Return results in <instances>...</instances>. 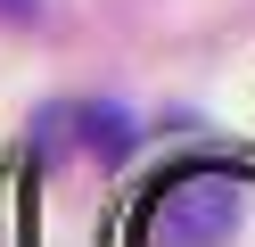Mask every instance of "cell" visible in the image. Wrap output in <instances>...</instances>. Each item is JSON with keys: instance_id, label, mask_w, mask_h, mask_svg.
Listing matches in <instances>:
<instances>
[{"instance_id": "6da1fadb", "label": "cell", "mask_w": 255, "mask_h": 247, "mask_svg": "<svg viewBox=\"0 0 255 247\" xmlns=\"http://www.w3.org/2000/svg\"><path fill=\"white\" fill-rule=\"evenodd\" d=\"M156 247H222L239 231V181L231 173H181L148 214Z\"/></svg>"}, {"instance_id": "7a4b0ae2", "label": "cell", "mask_w": 255, "mask_h": 247, "mask_svg": "<svg viewBox=\"0 0 255 247\" xmlns=\"http://www.w3.org/2000/svg\"><path fill=\"white\" fill-rule=\"evenodd\" d=\"M33 8H41V0H0V25H25Z\"/></svg>"}]
</instances>
